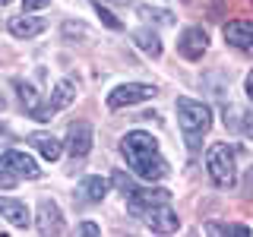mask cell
Segmentation results:
<instances>
[{"instance_id":"6da1fadb","label":"cell","mask_w":253,"mask_h":237,"mask_svg":"<svg viewBox=\"0 0 253 237\" xmlns=\"http://www.w3.org/2000/svg\"><path fill=\"white\" fill-rule=\"evenodd\" d=\"M121 152L126 158V164L133 168V174L142 180H162L168 177V161L158 152V139L152 133L133 130L121 139Z\"/></svg>"},{"instance_id":"7a4b0ae2","label":"cell","mask_w":253,"mask_h":237,"mask_svg":"<svg viewBox=\"0 0 253 237\" xmlns=\"http://www.w3.org/2000/svg\"><path fill=\"white\" fill-rule=\"evenodd\" d=\"M177 123H180V130H184L187 149L196 152V149H200V139L212 126V108L203 105V101H193V98H177Z\"/></svg>"},{"instance_id":"3957f363","label":"cell","mask_w":253,"mask_h":237,"mask_svg":"<svg viewBox=\"0 0 253 237\" xmlns=\"http://www.w3.org/2000/svg\"><path fill=\"white\" fill-rule=\"evenodd\" d=\"M206 168H209L212 184L221 190H231L237 184V161H234V149L228 142H215L206 152Z\"/></svg>"},{"instance_id":"277c9868","label":"cell","mask_w":253,"mask_h":237,"mask_svg":"<svg viewBox=\"0 0 253 237\" xmlns=\"http://www.w3.org/2000/svg\"><path fill=\"white\" fill-rule=\"evenodd\" d=\"M149 98H155V85L124 82L114 92H108V108H130V105H139V101H149Z\"/></svg>"},{"instance_id":"5b68a950","label":"cell","mask_w":253,"mask_h":237,"mask_svg":"<svg viewBox=\"0 0 253 237\" xmlns=\"http://www.w3.org/2000/svg\"><path fill=\"white\" fill-rule=\"evenodd\" d=\"M0 171L13 174L16 180H35L38 174H42V168H38V161L26 152H19V149H10V152L0 155Z\"/></svg>"},{"instance_id":"8992f818","label":"cell","mask_w":253,"mask_h":237,"mask_svg":"<svg viewBox=\"0 0 253 237\" xmlns=\"http://www.w3.org/2000/svg\"><path fill=\"white\" fill-rule=\"evenodd\" d=\"M162 202H171V193L168 190H162V187H155V190H133L130 196H126V209H130V215H136L142 218L149 209H155V205H162Z\"/></svg>"},{"instance_id":"52a82bcc","label":"cell","mask_w":253,"mask_h":237,"mask_svg":"<svg viewBox=\"0 0 253 237\" xmlns=\"http://www.w3.org/2000/svg\"><path fill=\"white\" fill-rule=\"evenodd\" d=\"M206 47H209V35L200 29V26H190L180 32V38H177V51H180V57H187V60H200L203 54H206Z\"/></svg>"},{"instance_id":"ba28073f","label":"cell","mask_w":253,"mask_h":237,"mask_svg":"<svg viewBox=\"0 0 253 237\" xmlns=\"http://www.w3.org/2000/svg\"><path fill=\"white\" fill-rule=\"evenodd\" d=\"M142 221H146L155 234H174L180 228V218H177V212L171 209V202H162V205H155V209H149L146 215H142Z\"/></svg>"},{"instance_id":"9c48e42d","label":"cell","mask_w":253,"mask_h":237,"mask_svg":"<svg viewBox=\"0 0 253 237\" xmlns=\"http://www.w3.org/2000/svg\"><path fill=\"white\" fill-rule=\"evenodd\" d=\"M89 149H92V126L85 120L70 123V130H67V152H70V158H73V161L76 158H85Z\"/></svg>"},{"instance_id":"30bf717a","label":"cell","mask_w":253,"mask_h":237,"mask_svg":"<svg viewBox=\"0 0 253 237\" xmlns=\"http://www.w3.org/2000/svg\"><path fill=\"white\" fill-rule=\"evenodd\" d=\"M16 92H19V101L22 108L29 111L35 120H51V108L42 101V95H38V89L32 82H22V79H16Z\"/></svg>"},{"instance_id":"8fae6325","label":"cell","mask_w":253,"mask_h":237,"mask_svg":"<svg viewBox=\"0 0 253 237\" xmlns=\"http://www.w3.org/2000/svg\"><path fill=\"white\" fill-rule=\"evenodd\" d=\"M225 41L231 47H237L241 54H250L253 57V22H247V19L228 22L225 26Z\"/></svg>"},{"instance_id":"7c38bea8","label":"cell","mask_w":253,"mask_h":237,"mask_svg":"<svg viewBox=\"0 0 253 237\" xmlns=\"http://www.w3.org/2000/svg\"><path fill=\"white\" fill-rule=\"evenodd\" d=\"M38 234H60L63 231V218H60V209L54 199H42L38 202V221H35Z\"/></svg>"},{"instance_id":"4fadbf2b","label":"cell","mask_w":253,"mask_h":237,"mask_svg":"<svg viewBox=\"0 0 253 237\" xmlns=\"http://www.w3.org/2000/svg\"><path fill=\"white\" fill-rule=\"evenodd\" d=\"M44 26H47L44 19L22 13V16H13V19H10V35H16V38H35V35L44 32Z\"/></svg>"},{"instance_id":"5bb4252c","label":"cell","mask_w":253,"mask_h":237,"mask_svg":"<svg viewBox=\"0 0 253 237\" xmlns=\"http://www.w3.org/2000/svg\"><path fill=\"white\" fill-rule=\"evenodd\" d=\"M76 193L83 202H101L108 196V180L105 177H85V180H79Z\"/></svg>"},{"instance_id":"9a60e30c","label":"cell","mask_w":253,"mask_h":237,"mask_svg":"<svg viewBox=\"0 0 253 237\" xmlns=\"http://www.w3.org/2000/svg\"><path fill=\"white\" fill-rule=\"evenodd\" d=\"M73 98H76V82L73 79H60V82L54 85V92H51L47 108H51V114H54V111H63L67 105H73Z\"/></svg>"},{"instance_id":"2e32d148","label":"cell","mask_w":253,"mask_h":237,"mask_svg":"<svg viewBox=\"0 0 253 237\" xmlns=\"http://www.w3.org/2000/svg\"><path fill=\"white\" fill-rule=\"evenodd\" d=\"M0 215L16 228H29V221H32L26 202H19V199H0Z\"/></svg>"},{"instance_id":"e0dca14e","label":"cell","mask_w":253,"mask_h":237,"mask_svg":"<svg viewBox=\"0 0 253 237\" xmlns=\"http://www.w3.org/2000/svg\"><path fill=\"white\" fill-rule=\"evenodd\" d=\"M29 142H32V146H35L38 152H42V155L47 158V161L60 158V152H63V146H60V142L51 136V133H32V136H29Z\"/></svg>"},{"instance_id":"ac0fdd59","label":"cell","mask_w":253,"mask_h":237,"mask_svg":"<svg viewBox=\"0 0 253 237\" xmlns=\"http://www.w3.org/2000/svg\"><path fill=\"white\" fill-rule=\"evenodd\" d=\"M133 41H136V47L146 51L149 57H162V38H158L152 29H136L133 32Z\"/></svg>"},{"instance_id":"d6986e66","label":"cell","mask_w":253,"mask_h":237,"mask_svg":"<svg viewBox=\"0 0 253 237\" xmlns=\"http://www.w3.org/2000/svg\"><path fill=\"white\" fill-rule=\"evenodd\" d=\"M206 234H234V237H250V228L247 225H218V221H209L203 225Z\"/></svg>"},{"instance_id":"ffe728a7","label":"cell","mask_w":253,"mask_h":237,"mask_svg":"<svg viewBox=\"0 0 253 237\" xmlns=\"http://www.w3.org/2000/svg\"><path fill=\"white\" fill-rule=\"evenodd\" d=\"M92 6H95V13L101 16V22H105L108 29H114V32H121V29H124V22L117 19V16H114V13L108 10V6H101V3H92Z\"/></svg>"},{"instance_id":"44dd1931","label":"cell","mask_w":253,"mask_h":237,"mask_svg":"<svg viewBox=\"0 0 253 237\" xmlns=\"http://www.w3.org/2000/svg\"><path fill=\"white\" fill-rule=\"evenodd\" d=\"M139 16H146V19H155V22H162V26H171V13H168V10H152V6H139Z\"/></svg>"},{"instance_id":"7402d4cb","label":"cell","mask_w":253,"mask_h":237,"mask_svg":"<svg viewBox=\"0 0 253 237\" xmlns=\"http://www.w3.org/2000/svg\"><path fill=\"white\" fill-rule=\"evenodd\" d=\"M114 184L124 190V196H130L133 190H136V184H133V177H126L124 171H114Z\"/></svg>"},{"instance_id":"603a6c76","label":"cell","mask_w":253,"mask_h":237,"mask_svg":"<svg viewBox=\"0 0 253 237\" xmlns=\"http://www.w3.org/2000/svg\"><path fill=\"white\" fill-rule=\"evenodd\" d=\"M51 0H22V13H32V10H44Z\"/></svg>"},{"instance_id":"cb8c5ba5","label":"cell","mask_w":253,"mask_h":237,"mask_svg":"<svg viewBox=\"0 0 253 237\" xmlns=\"http://www.w3.org/2000/svg\"><path fill=\"white\" fill-rule=\"evenodd\" d=\"M0 187H6V190L16 187V177H13V174H6V171H0Z\"/></svg>"},{"instance_id":"d4e9b609","label":"cell","mask_w":253,"mask_h":237,"mask_svg":"<svg viewBox=\"0 0 253 237\" xmlns=\"http://www.w3.org/2000/svg\"><path fill=\"white\" fill-rule=\"evenodd\" d=\"M79 234H98V225H92V221H83V225H79Z\"/></svg>"},{"instance_id":"484cf974","label":"cell","mask_w":253,"mask_h":237,"mask_svg":"<svg viewBox=\"0 0 253 237\" xmlns=\"http://www.w3.org/2000/svg\"><path fill=\"white\" fill-rule=\"evenodd\" d=\"M247 98L253 101V70H250V76H247Z\"/></svg>"},{"instance_id":"4316f807","label":"cell","mask_w":253,"mask_h":237,"mask_svg":"<svg viewBox=\"0 0 253 237\" xmlns=\"http://www.w3.org/2000/svg\"><path fill=\"white\" fill-rule=\"evenodd\" d=\"M244 133H247V136H253V120H247V123H244Z\"/></svg>"},{"instance_id":"83f0119b","label":"cell","mask_w":253,"mask_h":237,"mask_svg":"<svg viewBox=\"0 0 253 237\" xmlns=\"http://www.w3.org/2000/svg\"><path fill=\"white\" fill-rule=\"evenodd\" d=\"M6 3H13V0H0V6H6Z\"/></svg>"},{"instance_id":"f1b7e54d","label":"cell","mask_w":253,"mask_h":237,"mask_svg":"<svg viewBox=\"0 0 253 237\" xmlns=\"http://www.w3.org/2000/svg\"><path fill=\"white\" fill-rule=\"evenodd\" d=\"M0 111H3V95H0Z\"/></svg>"}]
</instances>
